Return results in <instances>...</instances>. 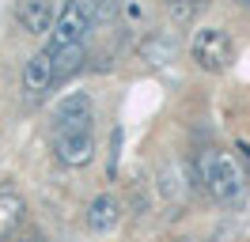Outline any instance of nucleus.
Instances as JSON below:
<instances>
[{"label":"nucleus","mask_w":250,"mask_h":242,"mask_svg":"<svg viewBox=\"0 0 250 242\" xmlns=\"http://www.w3.org/2000/svg\"><path fill=\"white\" fill-rule=\"evenodd\" d=\"M197 182L220 204H239L243 189H247V174H243L239 159L231 151H220V148H205L197 155Z\"/></svg>","instance_id":"nucleus-1"},{"label":"nucleus","mask_w":250,"mask_h":242,"mask_svg":"<svg viewBox=\"0 0 250 242\" xmlns=\"http://www.w3.org/2000/svg\"><path fill=\"white\" fill-rule=\"evenodd\" d=\"M95 23V0H64L57 23L49 30L46 49H64V45H83L87 30Z\"/></svg>","instance_id":"nucleus-2"},{"label":"nucleus","mask_w":250,"mask_h":242,"mask_svg":"<svg viewBox=\"0 0 250 242\" xmlns=\"http://www.w3.org/2000/svg\"><path fill=\"white\" fill-rule=\"evenodd\" d=\"M189 53H193V60L201 64L205 72H224L228 64H231V38L224 34L220 27H205L193 34V42H189Z\"/></svg>","instance_id":"nucleus-3"},{"label":"nucleus","mask_w":250,"mask_h":242,"mask_svg":"<svg viewBox=\"0 0 250 242\" xmlns=\"http://www.w3.org/2000/svg\"><path fill=\"white\" fill-rule=\"evenodd\" d=\"M53 125H57V133H87V129H95L91 95H83V91L64 95L57 102V110H53Z\"/></svg>","instance_id":"nucleus-4"},{"label":"nucleus","mask_w":250,"mask_h":242,"mask_svg":"<svg viewBox=\"0 0 250 242\" xmlns=\"http://www.w3.org/2000/svg\"><path fill=\"white\" fill-rule=\"evenodd\" d=\"M53 151L64 166H87L95 159V129L87 133H57L53 136Z\"/></svg>","instance_id":"nucleus-5"},{"label":"nucleus","mask_w":250,"mask_h":242,"mask_svg":"<svg viewBox=\"0 0 250 242\" xmlns=\"http://www.w3.org/2000/svg\"><path fill=\"white\" fill-rule=\"evenodd\" d=\"M53 15H57L53 0H19L16 4V19L27 34H49L53 30Z\"/></svg>","instance_id":"nucleus-6"},{"label":"nucleus","mask_w":250,"mask_h":242,"mask_svg":"<svg viewBox=\"0 0 250 242\" xmlns=\"http://www.w3.org/2000/svg\"><path fill=\"white\" fill-rule=\"evenodd\" d=\"M118 220H122V201H118L114 193L91 197V204H87V231L106 235V231H114V227H118Z\"/></svg>","instance_id":"nucleus-7"},{"label":"nucleus","mask_w":250,"mask_h":242,"mask_svg":"<svg viewBox=\"0 0 250 242\" xmlns=\"http://www.w3.org/2000/svg\"><path fill=\"white\" fill-rule=\"evenodd\" d=\"M53 87V53L49 49H38L31 60H27V68H23V91L27 95H46Z\"/></svg>","instance_id":"nucleus-8"},{"label":"nucleus","mask_w":250,"mask_h":242,"mask_svg":"<svg viewBox=\"0 0 250 242\" xmlns=\"http://www.w3.org/2000/svg\"><path fill=\"white\" fill-rule=\"evenodd\" d=\"M23 212H27V201L16 193V189H0V242L12 239L23 223Z\"/></svg>","instance_id":"nucleus-9"},{"label":"nucleus","mask_w":250,"mask_h":242,"mask_svg":"<svg viewBox=\"0 0 250 242\" xmlns=\"http://www.w3.org/2000/svg\"><path fill=\"white\" fill-rule=\"evenodd\" d=\"M49 53H53V83L76 76L80 68H83V57H87L83 45H64V49H49Z\"/></svg>","instance_id":"nucleus-10"},{"label":"nucleus","mask_w":250,"mask_h":242,"mask_svg":"<svg viewBox=\"0 0 250 242\" xmlns=\"http://www.w3.org/2000/svg\"><path fill=\"white\" fill-rule=\"evenodd\" d=\"M235 4H239V8H247V12H250V0H235Z\"/></svg>","instance_id":"nucleus-11"},{"label":"nucleus","mask_w":250,"mask_h":242,"mask_svg":"<svg viewBox=\"0 0 250 242\" xmlns=\"http://www.w3.org/2000/svg\"><path fill=\"white\" fill-rule=\"evenodd\" d=\"M23 242H42V239H38V235H31V239H23Z\"/></svg>","instance_id":"nucleus-12"},{"label":"nucleus","mask_w":250,"mask_h":242,"mask_svg":"<svg viewBox=\"0 0 250 242\" xmlns=\"http://www.w3.org/2000/svg\"><path fill=\"white\" fill-rule=\"evenodd\" d=\"M182 242H193V239H182Z\"/></svg>","instance_id":"nucleus-13"},{"label":"nucleus","mask_w":250,"mask_h":242,"mask_svg":"<svg viewBox=\"0 0 250 242\" xmlns=\"http://www.w3.org/2000/svg\"><path fill=\"white\" fill-rule=\"evenodd\" d=\"M189 4H197V0H189Z\"/></svg>","instance_id":"nucleus-14"}]
</instances>
